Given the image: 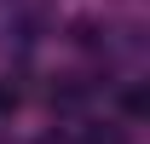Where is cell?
Returning <instances> with one entry per match:
<instances>
[]
</instances>
